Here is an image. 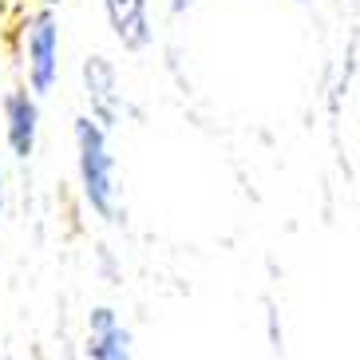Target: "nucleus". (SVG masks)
<instances>
[{
    "instance_id": "obj_3",
    "label": "nucleus",
    "mask_w": 360,
    "mask_h": 360,
    "mask_svg": "<svg viewBox=\"0 0 360 360\" xmlns=\"http://www.w3.org/2000/svg\"><path fill=\"white\" fill-rule=\"evenodd\" d=\"M84 87H87V103H91V115H96L99 127H115L119 123V79L115 68L107 64L103 56H87L84 60Z\"/></svg>"
},
{
    "instance_id": "obj_1",
    "label": "nucleus",
    "mask_w": 360,
    "mask_h": 360,
    "mask_svg": "<svg viewBox=\"0 0 360 360\" xmlns=\"http://www.w3.org/2000/svg\"><path fill=\"white\" fill-rule=\"evenodd\" d=\"M75 147H79V182H84V198L96 214L107 222H115V159L107 150V135L96 119H75Z\"/></svg>"
},
{
    "instance_id": "obj_6",
    "label": "nucleus",
    "mask_w": 360,
    "mask_h": 360,
    "mask_svg": "<svg viewBox=\"0 0 360 360\" xmlns=\"http://www.w3.org/2000/svg\"><path fill=\"white\" fill-rule=\"evenodd\" d=\"M87 356L91 360H127L131 356V333L119 325V317L111 309H96V313H91Z\"/></svg>"
},
{
    "instance_id": "obj_5",
    "label": "nucleus",
    "mask_w": 360,
    "mask_h": 360,
    "mask_svg": "<svg viewBox=\"0 0 360 360\" xmlns=\"http://www.w3.org/2000/svg\"><path fill=\"white\" fill-rule=\"evenodd\" d=\"M111 32L119 36L123 48L139 52L150 44V20H147V0H103Z\"/></svg>"
},
{
    "instance_id": "obj_2",
    "label": "nucleus",
    "mask_w": 360,
    "mask_h": 360,
    "mask_svg": "<svg viewBox=\"0 0 360 360\" xmlns=\"http://www.w3.org/2000/svg\"><path fill=\"white\" fill-rule=\"evenodd\" d=\"M24 48H28V84L32 96H48L60 75V28L48 12H36L24 32Z\"/></svg>"
},
{
    "instance_id": "obj_7",
    "label": "nucleus",
    "mask_w": 360,
    "mask_h": 360,
    "mask_svg": "<svg viewBox=\"0 0 360 360\" xmlns=\"http://www.w3.org/2000/svg\"><path fill=\"white\" fill-rule=\"evenodd\" d=\"M40 4H60V0H40Z\"/></svg>"
},
{
    "instance_id": "obj_4",
    "label": "nucleus",
    "mask_w": 360,
    "mask_h": 360,
    "mask_svg": "<svg viewBox=\"0 0 360 360\" xmlns=\"http://www.w3.org/2000/svg\"><path fill=\"white\" fill-rule=\"evenodd\" d=\"M36 131H40V107L28 91H12L4 99V135H8V147L16 159H32L36 150Z\"/></svg>"
}]
</instances>
